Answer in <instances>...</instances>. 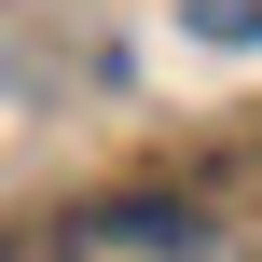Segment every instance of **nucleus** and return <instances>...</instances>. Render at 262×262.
I'll return each mask as SVG.
<instances>
[{"instance_id": "nucleus-1", "label": "nucleus", "mask_w": 262, "mask_h": 262, "mask_svg": "<svg viewBox=\"0 0 262 262\" xmlns=\"http://www.w3.org/2000/svg\"><path fill=\"white\" fill-rule=\"evenodd\" d=\"M193 41H262V0H180Z\"/></svg>"}]
</instances>
